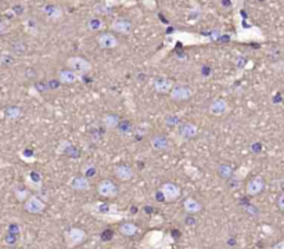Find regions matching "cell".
Here are the masks:
<instances>
[{"label": "cell", "mask_w": 284, "mask_h": 249, "mask_svg": "<svg viewBox=\"0 0 284 249\" xmlns=\"http://www.w3.org/2000/svg\"><path fill=\"white\" fill-rule=\"evenodd\" d=\"M85 209L90 212V215L93 216H97L100 219H104V220H119L122 218V215H119L121 212L118 211L117 206L111 205V204H105V202H94L92 205H87Z\"/></svg>", "instance_id": "1"}, {"label": "cell", "mask_w": 284, "mask_h": 249, "mask_svg": "<svg viewBox=\"0 0 284 249\" xmlns=\"http://www.w3.org/2000/svg\"><path fill=\"white\" fill-rule=\"evenodd\" d=\"M24 209L31 215H40L46 209V204L43 199H40L36 195H29L24 201Z\"/></svg>", "instance_id": "2"}, {"label": "cell", "mask_w": 284, "mask_h": 249, "mask_svg": "<svg viewBox=\"0 0 284 249\" xmlns=\"http://www.w3.org/2000/svg\"><path fill=\"white\" fill-rule=\"evenodd\" d=\"M86 240V233L79 229V227H74L65 233V244L68 248H75Z\"/></svg>", "instance_id": "3"}, {"label": "cell", "mask_w": 284, "mask_h": 249, "mask_svg": "<svg viewBox=\"0 0 284 249\" xmlns=\"http://www.w3.org/2000/svg\"><path fill=\"white\" fill-rule=\"evenodd\" d=\"M160 191L162 194V198L167 202H173V201L179 199L180 194H182L179 186H176L175 183H164L161 186Z\"/></svg>", "instance_id": "4"}, {"label": "cell", "mask_w": 284, "mask_h": 249, "mask_svg": "<svg viewBox=\"0 0 284 249\" xmlns=\"http://www.w3.org/2000/svg\"><path fill=\"white\" fill-rule=\"evenodd\" d=\"M171 100L176 101V103H182V101H187L192 99L193 90L189 86H183V85H178L173 86L172 90L169 92Z\"/></svg>", "instance_id": "5"}, {"label": "cell", "mask_w": 284, "mask_h": 249, "mask_svg": "<svg viewBox=\"0 0 284 249\" xmlns=\"http://www.w3.org/2000/svg\"><path fill=\"white\" fill-rule=\"evenodd\" d=\"M97 193H99L100 197H103V198H115L118 195V188L111 180L105 179V180H101L99 183Z\"/></svg>", "instance_id": "6"}, {"label": "cell", "mask_w": 284, "mask_h": 249, "mask_svg": "<svg viewBox=\"0 0 284 249\" xmlns=\"http://www.w3.org/2000/svg\"><path fill=\"white\" fill-rule=\"evenodd\" d=\"M67 64H68L69 68L75 71L76 74H86V72H89L92 69L90 62L86 61L82 57H71L68 61H67Z\"/></svg>", "instance_id": "7"}, {"label": "cell", "mask_w": 284, "mask_h": 249, "mask_svg": "<svg viewBox=\"0 0 284 249\" xmlns=\"http://www.w3.org/2000/svg\"><path fill=\"white\" fill-rule=\"evenodd\" d=\"M229 110L230 108H229L228 101L223 99L214 100L210 104V107H208V112H210V115H212V117H223V115L228 114Z\"/></svg>", "instance_id": "8"}, {"label": "cell", "mask_w": 284, "mask_h": 249, "mask_svg": "<svg viewBox=\"0 0 284 249\" xmlns=\"http://www.w3.org/2000/svg\"><path fill=\"white\" fill-rule=\"evenodd\" d=\"M69 186H71L72 190L79 191V193H85V191H89V190L92 188L90 180L87 179L86 176H76L74 179H71Z\"/></svg>", "instance_id": "9"}, {"label": "cell", "mask_w": 284, "mask_h": 249, "mask_svg": "<svg viewBox=\"0 0 284 249\" xmlns=\"http://www.w3.org/2000/svg\"><path fill=\"white\" fill-rule=\"evenodd\" d=\"M264 188H265V181H264V179L260 177V176L253 177L251 180H248L247 187H246L247 194L248 195H251V197H255V195H258V194L262 193Z\"/></svg>", "instance_id": "10"}, {"label": "cell", "mask_w": 284, "mask_h": 249, "mask_svg": "<svg viewBox=\"0 0 284 249\" xmlns=\"http://www.w3.org/2000/svg\"><path fill=\"white\" fill-rule=\"evenodd\" d=\"M114 174H115V177H117L118 180L129 181L133 179L135 172H133V169L128 166V165H118V166L114 168Z\"/></svg>", "instance_id": "11"}, {"label": "cell", "mask_w": 284, "mask_h": 249, "mask_svg": "<svg viewBox=\"0 0 284 249\" xmlns=\"http://www.w3.org/2000/svg\"><path fill=\"white\" fill-rule=\"evenodd\" d=\"M175 86L173 85L172 81H169V79H164V78H158V79H155L153 82V87H154V90L157 93L160 94H165V93H169L171 90H172V87Z\"/></svg>", "instance_id": "12"}, {"label": "cell", "mask_w": 284, "mask_h": 249, "mask_svg": "<svg viewBox=\"0 0 284 249\" xmlns=\"http://www.w3.org/2000/svg\"><path fill=\"white\" fill-rule=\"evenodd\" d=\"M179 134L185 140H190V138H194V137L198 134V127L194 124H182L179 127Z\"/></svg>", "instance_id": "13"}, {"label": "cell", "mask_w": 284, "mask_h": 249, "mask_svg": "<svg viewBox=\"0 0 284 249\" xmlns=\"http://www.w3.org/2000/svg\"><path fill=\"white\" fill-rule=\"evenodd\" d=\"M79 79V74H76L72 69H65V71H60L58 72V81L62 82V83L72 85V83H76Z\"/></svg>", "instance_id": "14"}, {"label": "cell", "mask_w": 284, "mask_h": 249, "mask_svg": "<svg viewBox=\"0 0 284 249\" xmlns=\"http://www.w3.org/2000/svg\"><path fill=\"white\" fill-rule=\"evenodd\" d=\"M151 147L155 151H164V149H167L169 147V140L165 136H162V134H155L151 138Z\"/></svg>", "instance_id": "15"}, {"label": "cell", "mask_w": 284, "mask_h": 249, "mask_svg": "<svg viewBox=\"0 0 284 249\" xmlns=\"http://www.w3.org/2000/svg\"><path fill=\"white\" fill-rule=\"evenodd\" d=\"M183 209H185L187 213H198V212L203 209V205H201V202L197 201V199L194 198H186L185 202H183Z\"/></svg>", "instance_id": "16"}, {"label": "cell", "mask_w": 284, "mask_h": 249, "mask_svg": "<svg viewBox=\"0 0 284 249\" xmlns=\"http://www.w3.org/2000/svg\"><path fill=\"white\" fill-rule=\"evenodd\" d=\"M99 44L103 49H114L118 44L117 39L110 35V33H104L99 37Z\"/></svg>", "instance_id": "17"}, {"label": "cell", "mask_w": 284, "mask_h": 249, "mask_svg": "<svg viewBox=\"0 0 284 249\" xmlns=\"http://www.w3.org/2000/svg\"><path fill=\"white\" fill-rule=\"evenodd\" d=\"M139 229H137V226L135 223H124L119 226V233L122 234L124 237H133L136 234Z\"/></svg>", "instance_id": "18"}, {"label": "cell", "mask_w": 284, "mask_h": 249, "mask_svg": "<svg viewBox=\"0 0 284 249\" xmlns=\"http://www.w3.org/2000/svg\"><path fill=\"white\" fill-rule=\"evenodd\" d=\"M103 124L107 129H115L118 124H119V118H118V115L115 114H108V115H105L104 118H103Z\"/></svg>", "instance_id": "19"}, {"label": "cell", "mask_w": 284, "mask_h": 249, "mask_svg": "<svg viewBox=\"0 0 284 249\" xmlns=\"http://www.w3.org/2000/svg\"><path fill=\"white\" fill-rule=\"evenodd\" d=\"M112 28H114L115 31L121 32V33H129L130 29H132V25H130L128 21H124V19H121V21H117V22H114Z\"/></svg>", "instance_id": "20"}, {"label": "cell", "mask_w": 284, "mask_h": 249, "mask_svg": "<svg viewBox=\"0 0 284 249\" xmlns=\"http://www.w3.org/2000/svg\"><path fill=\"white\" fill-rule=\"evenodd\" d=\"M22 115V111L17 107H10L6 110V117L8 119H17Z\"/></svg>", "instance_id": "21"}, {"label": "cell", "mask_w": 284, "mask_h": 249, "mask_svg": "<svg viewBox=\"0 0 284 249\" xmlns=\"http://www.w3.org/2000/svg\"><path fill=\"white\" fill-rule=\"evenodd\" d=\"M219 174H222L223 177H229L230 174H232V168H229L226 165H222V166H219Z\"/></svg>", "instance_id": "22"}, {"label": "cell", "mask_w": 284, "mask_h": 249, "mask_svg": "<svg viewBox=\"0 0 284 249\" xmlns=\"http://www.w3.org/2000/svg\"><path fill=\"white\" fill-rule=\"evenodd\" d=\"M278 206L280 211L284 212V193L280 194V197L278 198Z\"/></svg>", "instance_id": "23"}, {"label": "cell", "mask_w": 284, "mask_h": 249, "mask_svg": "<svg viewBox=\"0 0 284 249\" xmlns=\"http://www.w3.org/2000/svg\"><path fill=\"white\" fill-rule=\"evenodd\" d=\"M273 249H284V240L283 241H280V243H278L275 247H273Z\"/></svg>", "instance_id": "24"}, {"label": "cell", "mask_w": 284, "mask_h": 249, "mask_svg": "<svg viewBox=\"0 0 284 249\" xmlns=\"http://www.w3.org/2000/svg\"><path fill=\"white\" fill-rule=\"evenodd\" d=\"M4 31H6V24L0 21V33H3Z\"/></svg>", "instance_id": "25"}]
</instances>
